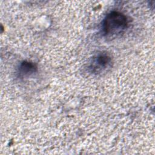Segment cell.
<instances>
[{"mask_svg": "<svg viewBox=\"0 0 155 155\" xmlns=\"http://www.w3.org/2000/svg\"><path fill=\"white\" fill-rule=\"evenodd\" d=\"M128 25V19L125 15L119 12H111L103 21V34L107 38H114L122 34L127 28Z\"/></svg>", "mask_w": 155, "mask_h": 155, "instance_id": "1", "label": "cell"}, {"mask_svg": "<svg viewBox=\"0 0 155 155\" xmlns=\"http://www.w3.org/2000/svg\"><path fill=\"white\" fill-rule=\"evenodd\" d=\"M111 63L112 59L109 54L106 53H101L92 58L89 68L93 73H101L109 69Z\"/></svg>", "mask_w": 155, "mask_h": 155, "instance_id": "2", "label": "cell"}, {"mask_svg": "<svg viewBox=\"0 0 155 155\" xmlns=\"http://www.w3.org/2000/svg\"><path fill=\"white\" fill-rule=\"evenodd\" d=\"M36 71L37 67L35 64L30 62L24 61L19 65L18 73L19 76H28L33 74Z\"/></svg>", "mask_w": 155, "mask_h": 155, "instance_id": "3", "label": "cell"}]
</instances>
